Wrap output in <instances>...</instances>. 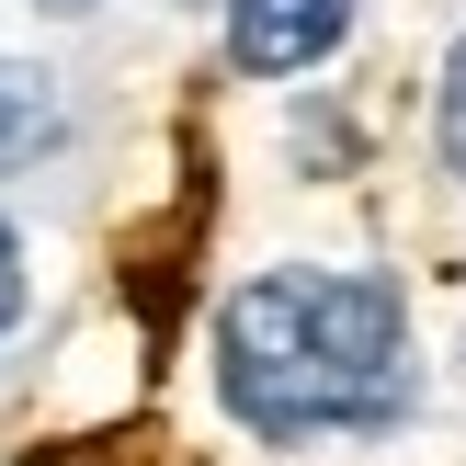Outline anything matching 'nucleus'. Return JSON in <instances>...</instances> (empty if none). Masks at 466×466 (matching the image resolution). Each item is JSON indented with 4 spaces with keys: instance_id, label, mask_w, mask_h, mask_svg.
Wrapping results in <instances>:
<instances>
[{
    "instance_id": "nucleus-4",
    "label": "nucleus",
    "mask_w": 466,
    "mask_h": 466,
    "mask_svg": "<svg viewBox=\"0 0 466 466\" xmlns=\"http://www.w3.org/2000/svg\"><path fill=\"white\" fill-rule=\"evenodd\" d=\"M12 319H23V239H12V217H0V341H12Z\"/></svg>"
},
{
    "instance_id": "nucleus-3",
    "label": "nucleus",
    "mask_w": 466,
    "mask_h": 466,
    "mask_svg": "<svg viewBox=\"0 0 466 466\" xmlns=\"http://www.w3.org/2000/svg\"><path fill=\"white\" fill-rule=\"evenodd\" d=\"M432 148H444V171L466 182V35L444 46V80H432Z\"/></svg>"
},
{
    "instance_id": "nucleus-5",
    "label": "nucleus",
    "mask_w": 466,
    "mask_h": 466,
    "mask_svg": "<svg viewBox=\"0 0 466 466\" xmlns=\"http://www.w3.org/2000/svg\"><path fill=\"white\" fill-rule=\"evenodd\" d=\"M46 12H91V0H46Z\"/></svg>"
},
{
    "instance_id": "nucleus-1",
    "label": "nucleus",
    "mask_w": 466,
    "mask_h": 466,
    "mask_svg": "<svg viewBox=\"0 0 466 466\" xmlns=\"http://www.w3.org/2000/svg\"><path fill=\"white\" fill-rule=\"evenodd\" d=\"M217 399L262 444L387 432L410 410V296L364 262H273L217 308Z\"/></svg>"
},
{
    "instance_id": "nucleus-2",
    "label": "nucleus",
    "mask_w": 466,
    "mask_h": 466,
    "mask_svg": "<svg viewBox=\"0 0 466 466\" xmlns=\"http://www.w3.org/2000/svg\"><path fill=\"white\" fill-rule=\"evenodd\" d=\"M353 35V0H228V68L239 80H296Z\"/></svg>"
}]
</instances>
